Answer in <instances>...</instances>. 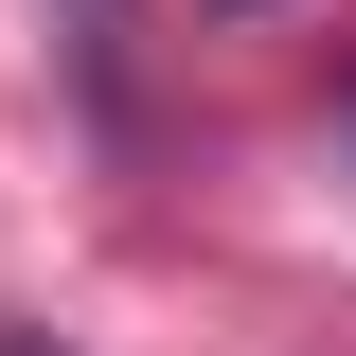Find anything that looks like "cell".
Listing matches in <instances>:
<instances>
[{"label": "cell", "mask_w": 356, "mask_h": 356, "mask_svg": "<svg viewBox=\"0 0 356 356\" xmlns=\"http://www.w3.org/2000/svg\"><path fill=\"white\" fill-rule=\"evenodd\" d=\"M0 356H54V339H0Z\"/></svg>", "instance_id": "obj_1"}]
</instances>
